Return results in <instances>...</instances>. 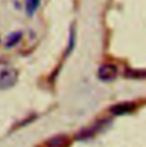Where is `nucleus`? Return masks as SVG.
<instances>
[{
	"label": "nucleus",
	"instance_id": "6e6552de",
	"mask_svg": "<svg viewBox=\"0 0 146 147\" xmlns=\"http://www.w3.org/2000/svg\"><path fill=\"white\" fill-rule=\"evenodd\" d=\"M126 75L128 78H143V76H146V72H144V71H132V70H129V71H127Z\"/></svg>",
	"mask_w": 146,
	"mask_h": 147
},
{
	"label": "nucleus",
	"instance_id": "7ed1b4c3",
	"mask_svg": "<svg viewBox=\"0 0 146 147\" xmlns=\"http://www.w3.org/2000/svg\"><path fill=\"white\" fill-rule=\"evenodd\" d=\"M134 110H135V104L126 102V103H120V104L113 105L110 111L114 115H124V114L132 112Z\"/></svg>",
	"mask_w": 146,
	"mask_h": 147
},
{
	"label": "nucleus",
	"instance_id": "f257e3e1",
	"mask_svg": "<svg viewBox=\"0 0 146 147\" xmlns=\"http://www.w3.org/2000/svg\"><path fill=\"white\" fill-rule=\"evenodd\" d=\"M17 79V71L8 62L0 59V89H8L13 87Z\"/></svg>",
	"mask_w": 146,
	"mask_h": 147
},
{
	"label": "nucleus",
	"instance_id": "39448f33",
	"mask_svg": "<svg viewBox=\"0 0 146 147\" xmlns=\"http://www.w3.org/2000/svg\"><path fill=\"white\" fill-rule=\"evenodd\" d=\"M40 1L41 0H25V9L29 16H33V14L40 6Z\"/></svg>",
	"mask_w": 146,
	"mask_h": 147
},
{
	"label": "nucleus",
	"instance_id": "f03ea898",
	"mask_svg": "<svg viewBox=\"0 0 146 147\" xmlns=\"http://www.w3.org/2000/svg\"><path fill=\"white\" fill-rule=\"evenodd\" d=\"M118 75V67L114 64H104L98 69V79L104 81V82H110L113 81Z\"/></svg>",
	"mask_w": 146,
	"mask_h": 147
},
{
	"label": "nucleus",
	"instance_id": "423d86ee",
	"mask_svg": "<svg viewBox=\"0 0 146 147\" xmlns=\"http://www.w3.org/2000/svg\"><path fill=\"white\" fill-rule=\"evenodd\" d=\"M66 142V138L63 136H56L51 139L48 140V146L49 147H62Z\"/></svg>",
	"mask_w": 146,
	"mask_h": 147
},
{
	"label": "nucleus",
	"instance_id": "20e7f679",
	"mask_svg": "<svg viewBox=\"0 0 146 147\" xmlns=\"http://www.w3.org/2000/svg\"><path fill=\"white\" fill-rule=\"evenodd\" d=\"M23 37V33L20 31V32H13L10 36H8L7 38V42H6V48L9 49V48H13L14 46H16L21 39Z\"/></svg>",
	"mask_w": 146,
	"mask_h": 147
},
{
	"label": "nucleus",
	"instance_id": "0eeeda50",
	"mask_svg": "<svg viewBox=\"0 0 146 147\" xmlns=\"http://www.w3.org/2000/svg\"><path fill=\"white\" fill-rule=\"evenodd\" d=\"M74 45H75V31L74 29H72L70 31V40H69V47H68V51H66V55H69L74 48Z\"/></svg>",
	"mask_w": 146,
	"mask_h": 147
}]
</instances>
